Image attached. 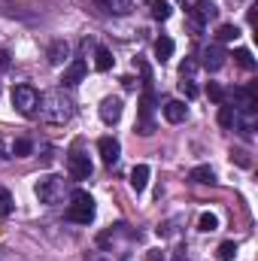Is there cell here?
Listing matches in <instances>:
<instances>
[{"label":"cell","mask_w":258,"mask_h":261,"mask_svg":"<svg viewBox=\"0 0 258 261\" xmlns=\"http://www.w3.org/2000/svg\"><path fill=\"white\" fill-rule=\"evenodd\" d=\"M189 179H192V182H200V186H213V182H216V170H213L210 164H197L192 173H189Z\"/></svg>","instance_id":"obj_14"},{"label":"cell","mask_w":258,"mask_h":261,"mask_svg":"<svg viewBox=\"0 0 258 261\" xmlns=\"http://www.w3.org/2000/svg\"><path fill=\"white\" fill-rule=\"evenodd\" d=\"M37 197L43 203H58L64 197V179L61 176H43L37 182Z\"/></svg>","instance_id":"obj_4"},{"label":"cell","mask_w":258,"mask_h":261,"mask_svg":"<svg viewBox=\"0 0 258 261\" xmlns=\"http://www.w3.org/2000/svg\"><path fill=\"white\" fill-rule=\"evenodd\" d=\"M161 113H164V119H167L170 125H179V122L189 119V107H186L183 100H167V103L161 107Z\"/></svg>","instance_id":"obj_11"},{"label":"cell","mask_w":258,"mask_h":261,"mask_svg":"<svg viewBox=\"0 0 258 261\" xmlns=\"http://www.w3.org/2000/svg\"><path fill=\"white\" fill-rule=\"evenodd\" d=\"M170 55H173V40H170V37H158V40H155V58L164 64Z\"/></svg>","instance_id":"obj_19"},{"label":"cell","mask_w":258,"mask_h":261,"mask_svg":"<svg viewBox=\"0 0 258 261\" xmlns=\"http://www.w3.org/2000/svg\"><path fill=\"white\" fill-rule=\"evenodd\" d=\"M100 119H104L107 125H116V122L122 119V100H119V97H104V103H100Z\"/></svg>","instance_id":"obj_12"},{"label":"cell","mask_w":258,"mask_h":261,"mask_svg":"<svg viewBox=\"0 0 258 261\" xmlns=\"http://www.w3.org/2000/svg\"><path fill=\"white\" fill-rule=\"evenodd\" d=\"M207 94H210V100H216V103H225V88H222L219 82H210V85H207Z\"/></svg>","instance_id":"obj_28"},{"label":"cell","mask_w":258,"mask_h":261,"mask_svg":"<svg viewBox=\"0 0 258 261\" xmlns=\"http://www.w3.org/2000/svg\"><path fill=\"white\" fill-rule=\"evenodd\" d=\"M37 103H40V94H37L31 85H15V88H12V107H15L21 116H34V113H37Z\"/></svg>","instance_id":"obj_3"},{"label":"cell","mask_w":258,"mask_h":261,"mask_svg":"<svg viewBox=\"0 0 258 261\" xmlns=\"http://www.w3.org/2000/svg\"><path fill=\"white\" fill-rule=\"evenodd\" d=\"M67 173H70L73 179H88V176H91V161H88V155L73 152V155L67 158Z\"/></svg>","instance_id":"obj_8"},{"label":"cell","mask_w":258,"mask_h":261,"mask_svg":"<svg viewBox=\"0 0 258 261\" xmlns=\"http://www.w3.org/2000/svg\"><path fill=\"white\" fill-rule=\"evenodd\" d=\"M146 261H164V252H158V249H152V252L146 255Z\"/></svg>","instance_id":"obj_32"},{"label":"cell","mask_w":258,"mask_h":261,"mask_svg":"<svg viewBox=\"0 0 258 261\" xmlns=\"http://www.w3.org/2000/svg\"><path fill=\"white\" fill-rule=\"evenodd\" d=\"M225 61H228V52H225L219 43H213V46H203V49H200V67H207L210 73L222 70Z\"/></svg>","instance_id":"obj_6"},{"label":"cell","mask_w":258,"mask_h":261,"mask_svg":"<svg viewBox=\"0 0 258 261\" xmlns=\"http://www.w3.org/2000/svg\"><path fill=\"white\" fill-rule=\"evenodd\" d=\"M9 213H12V195L0 186V219H3V216H9Z\"/></svg>","instance_id":"obj_27"},{"label":"cell","mask_w":258,"mask_h":261,"mask_svg":"<svg viewBox=\"0 0 258 261\" xmlns=\"http://www.w3.org/2000/svg\"><path fill=\"white\" fill-rule=\"evenodd\" d=\"M146 182H149V167H146V164H137V167L131 170V189L140 195V192L146 189Z\"/></svg>","instance_id":"obj_15"},{"label":"cell","mask_w":258,"mask_h":261,"mask_svg":"<svg viewBox=\"0 0 258 261\" xmlns=\"http://www.w3.org/2000/svg\"><path fill=\"white\" fill-rule=\"evenodd\" d=\"M231 100H234V110H258V94L252 85L249 88H234Z\"/></svg>","instance_id":"obj_9"},{"label":"cell","mask_w":258,"mask_h":261,"mask_svg":"<svg viewBox=\"0 0 258 261\" xmlns=\"http://www.w3.org/2000/svg\"><path fill=\"white\" fill-rule=\"evenodd\" d=\"M234 116H237L234 107H225V103L219 107V125H222V128H234Z\"/></svg>","instance_id":"obj_24"},{"label":"cell","mask_w":258,"mask_h":261,"mask_svg":"<svg viewBox=\"0 0 258 261\" xmlns=\"http://www.w3.org/2000/svg\"><path fill=\"white\" fill-rule=\"evenodd\" d=\"M37 107H40V116H43L49 125H64V122H70V116H73V100L67 97L61 88L46 91Z\"/></svg>","instance_id":"obj_1"},{"label":"cell","mask_w":258,"mask_h":261,"mask_svg":"<svg viewBox=\"0 0 258 261\" xmlns=\"http://www.w3.org/2000/svg\"><path fill=\"white\" fill-rule=\"evenodd\" d=\"M197 228H200L203 234L219 231V216H216V213H203V216H200V222H197Z\"/></svg>","instance_id":"obj_22"},{"label":"cell","mask_w":258,"mask_h":261,"mask_svg":"<svg viewBox=\"0 0 258 261\" xmlns=\"http://www.w3.org/2000/svg\"><path fill=\"white\" fill-rule=\"evenodd\" d=\"M94 70H97V73L113 70V52H110V49H104V46L94 49Z\"/></svg>","instance_id":"obj_17"},{"label":"cell","mask_w":258,"mask_h":261,"mask_svg":"<svg viewBox=\"0 0 258 261\" xmlns=\"http://www.w3.org/2000/svg\"><path fill=\"white\" fill-rule=\"evenodd\" d=\"M85 70H88L85 61H82V58H76V61L64 70V76H61V88H76V85L85 79Z\"/></svg>","instance_id":"obj_10"},{"label":"cell","mask_w":258,"mask_h":261,"mask_svg":"<svg viewBox=\"0 0 258 261\" xmlns=\"http://www.w3.org/2000/svg\"><path fill=\"white\" fill-rule=\"evenodd\" d=\"M237 37H240V28H237V24H222V28L216 31V40H219V43H234Z\"/></svg>","instance_id":"obj_21"},{"label":"cell","mask_w":258,"mask_h":261,"mask_svg":"<svg viewBox=\"0 0 258 261\" xmlns=\"http://www.w3.org/2000/svg\"><path fill=\"white\" fill-rule=\"evenodd\" d=\"M234 258H237V243L234 240H225L219 246V261H234Z\"/></svg>","instance_id":"obj_26"},{"label":"cell","mask_w":258,"mask_h":261,"mask_svg":"<svg viewBox=\"0 0 258 261\" xmlns=\"http://www.w3.org/2000/svg\"><path fill=\"white\" fill-rule=\"evenodd\" d=\"M149 6H152V18H158V21H167L170 18V3L167 0H146Z\"/></svg>","instance_id":"obj_20"},{"label":"cell","mask_w":258,"mask_h":261,"mask_svg":"<svg viewBox=\"0 0 258 261\" xmlns=\"http://www.w3.org/2000/svg\"><path fill=\"white\" fill-rule=\"evenodd\" d=\"M97 152H100V161H104L107 167H113V164L119 161V155H122V146H119L116 137H100V140H97Z\"/></svg>","instance_id":"obj_7"},{"label":"cell","mask_w":258,"mask_h":261,"mask_svg":"<svg viewBox=\"0 0 258 261\" xmlns=\"http://www.w3.org/2000/svg\"><path fill=\"white\" fill-rule=\"evenodd\" d=\"M67 219L76 222V225H88L94 219V197L82 189H76L70 195V206H67Z\"/></svg>","instance_id":"obj_2"},{"label":"cell","mask_w":258,"mask_h":261,"mask_svg":"<svg viewBox=\"0 0 258 261\" xmlns=\"http://www.w3.org/2000/svg\"><path fill=\"white\" fill-rule=\"evenodd\" d=\"M67 52H70V46H67L64 40H55L52 46H49V64H64V58H67Z\"/></svg>","instance_id":"obj_18"},{"label":"cell","mask_w":258,"mask_h":261,"mask_svg":"<svg viewBox=\"0 0 258 261\" xmlns=\"http://www.w3.org/2000/svg\"><path fill=\"white\" fill-rule=\"evenodd\" d=\"M179 91H183L189 100H192V97H197V85H194L192 79H183V82H179Z\"/></svg>","instance_id":"obj_29"},{"label":"cell","mask_w":258,"mask_h":261,"mask_svg":"<svg viewBox=\"0 0 258 261\" xmlns=\"http://www.w3.org/2000/svg\"><path fill=\"white\" fill-rule=\"evenodd\" d=\"M152 103H155V94H152V88H146V91H143V97H140V125H137V134H143V137L155 134V122H152Z\"/></svg>","instance_id":"obj_5"},{"label":"cell","mask_w":258,"mask_h":261,"mask_svg":"<svg viewBox=\"0 0 258 261\" xmlns=\"http://www.w3.org/2000/svg\"><path fill=\"white\" fill-rule=\"evenodd\" d=\"M173 261H189V255H186V249H183V246L173 252Z\"/></svg>","instance_id":"obj_33"},{"label":"cell","mask_w":258,"mask_h":261,"mask_svg":"<svg viewBox=\"0 0 258 261\" xmlns=\"http://www.w3.org/2000/svg\"><path fill=\"white\" fill-rule=\"evenodd\" d=\"M31 152H34V143H31V140H24V137H21V140H15V143H12V155H15V158H28Z\"/></svg>","instance_id":"obj_25"},{"label":"cell","mask_w":258,"mask_h":261,"mask_svg":"<svg viewBox=\"0 0 258 261\" xmlns=\"http://www.w3.org/2000/svg\"><path fill=\"white\" fill-rule=\"evenodd\" d=\"M231 158H234L240 167H252V161H249V155H246L243 149H234V152H231Z\"/></svg>","instance_id":"obj_30"},{"label":"cell","mask_w":258,"mask_h":261,"mask_svg":"<svg viewBox=\"0 0 258 261\" xmlns=\"http://www.w3.org/2000/svg\"><path fill=\"white\" fill-rule=\"evenodd\" d=\"M104 12H113V15H128L131 12V3L128 0H94Z\"/></svg>","instance_id":"obj_16"},{"label":"cell","mask_w":258,"mask_h":261,"mask_svg":"<svg viewBox=\"0 0 258 261\" xmlns=\"http://www.w3.org/2000/svg\"><path fill=\"white\" fill-rule=\"evenodd\" d=\"M179 3H183V6H186V12H189V9H194V6H197L200 0H179Z\"/></svg>","instance_id":"obj_35"},{"label":"cell","mask_w":258,"mask_h":261,"mask_svg":"<svg viewBox=\"0 0 258 261\" xmlns=\"http://www.w3.org/2000/svg\"><path fill=\"white\" fill-rule=\"evenodd\" d=\"M6 67H9V55L0 49V70H6Z\"/></svg>","instance_id":"obj_34"},{"label":"cell","mask_w":258,"mask_h":261,"mask_svg":"<svg viewBox=\"0 0 258 261\" xmlns=\"http://www.w3.org/2000/svg\"><path fill=\"white\" fill-rule=\"evenodd\" d=\"M194 61H189V58H186V61H183V64H179V73H183V79H192V73H194Z\"/></svg>","instance_id":"obj_31"},{"label":"cell","mask_w":258,"mask_h":261,"mask_svg":"<svg viewBox=\"0 0 258 261\" xmlns=\"http://www.w3.org/2000/svg\"><path fill=\"white\" fill-rule=\"evenodd\" d=\"M234 61L243 67V70H255V58H252L249 49H237V52H234Z\"/></svg>","instance_id":"obj_23"},{"label":"cell","mask_w":258,"mask_h":261,"mask_svg":"<svg viewBox=\"0 0 258 261\" xmlns=\"http://www.w3.org/2000/svg\"><path fill=\"white\" fill-rule=\"evenodd\" d=\"M234 125L240 128V134H252L258 125V110H237V116H234Z\"/></svg>","instance_id":"obj_13"}]
</instances>
